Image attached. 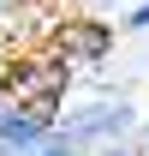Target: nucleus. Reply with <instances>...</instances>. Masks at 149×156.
I'll use <instances>...</instances> for the list:
<instances>
[{"instance_id": "obj_2", "label": "nucleus", "mask_w": 149, "mask_h": 156, "mask_svg": "<svg viewBox=\"0 0 149 156\" xmlns=\"http://www.w3.org/2000/svg\"><path fill=\"white\" fill-rule=\"evenodd\" d=\"M48 132H54V108H24V102L0 108V150H36Z\"/></svg>"}, {"instance_id": "obj_7", "label": "nucleus", "mask_w": 149, "mask_h": 156, "mask_svg": "<svg viewBox=\"0 0 149 156\" xmlns=\"http://www.w3.org/2000/svg\"><path fill=\"white\" fill-rule=\"evenodd\" d=\"M0 6H6V0H0Z\"/></svg>"}, {"instance_id": "obj_5", "label": "nucleus", "mask_w": 149, "mask_h": 156, "mask_svg": "<svg viewBox=\"0 0 149 156\" xmlns=\"http://www.w3.org/2000/svg\"><path fill=\"white\" fill-rule=\"evenodd\" d=\"M125 24H131V30H149V0H143V6H131V18H125Z\"/></svg>"}, {"instance_id": "obj_6", "label": "nucleus", "mask_w": 149, "mask_h": 156, "mask_svg": "<svg viewBox=\"0 0 149 156\" xmlns=\"http://www.w3.org/2000/svg\"><path fill=\"white\" fill-rule=\"evenodd\" d=\"M101 156H131V150H101Z\"/></svg>"}, {"instance_id": "obj_1", "label": "nucleus", "mask_w": 149, "mask_h": 156, "mask_svg": "<svg viewBox=\"0 0 149 156\" xmlns=\"http://www.w3.org/2000/svg\"><path fill=\"white\" fill-rule=\"evenodd\" d=\"M131 120H137V114H131L125 102H95V108H84V114H66L54 132L72 138L78 150H84V144H95V138H119V132H131Z\"/></svg>"}, {"instance_id": "obj_3", "label": "nucleus", "mask_w": 149, "mask_h": 156, "mask_svg": "<svg viewBox=\"0 0 149 156\" xmlns=\"http://www.w3.org/2000/svg\"><path fill=\"white\" fill-rule=\"evenodd\" d=\"M60 42L72 48V54H108V24H72V30H60Z\"/></svg>"}, {"instance_id": "obj_4", "label": "nucleus", "mask_w": 149, "mask_h": 156, "mask_svg": "<svg viewBox=\"0 0 149 156\" xmlns=\"http://www.w3.org/2000/svg\"><path fill=\"white\" fill-rule=\"evenodd\" d=\"M30 156H78V144H72V138H60V132H48Z\"/></svg>"}]
</instances>
